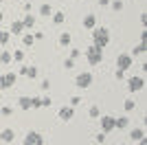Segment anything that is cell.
<instances>
[{
	"label": "cell",
	"mask_w": 147,
	"mask_h": 145,
	"mask_svg": "<svg viewBox=\"0 0 147 145\" xmlns=\"http://www.w3.org/2000/svg\"><path fill=\"white\" fill-rule=\"evenodd\" d=\"M110 2H112V0H99V5H101V7H108Z\"/></svg>",
	"instance_id": "cell-37"
},
{
	"label": "cell",
	"mask_w": 147,
	"mask_h": 145,
	"mask_svg": "<svg viewBox=\"0 0 147 145\" xmlns=\"http://www.w3.org/2000/svg\"><path fill=\"white\" fill-rule=\"evenodd\" d=\"M11 112H13V108H9V106H5V108L0 110V115H2V117H9Z\"/></svg>",
	"instance_id": "cell-33"
},
{
	"label": "cell",
	"mask_w": 147,
	"mask_h": 145,
	"mask_svg": "<svg viewBox=\"0 0 147 145\" xmlns=\"http://www.w3.org/2000/svg\"><path fill=\"white\" fill-rule=\"evenodd\" d=\"M0 62H2V64H11V62H13V53L2 51V53H0Z\"/></svg>",
	"instance_id": "cell-21"
},
{
	"label": "cell",
	"mask_w": 147,
	"mask_h": 145,
	"mask_svg": "<svg viewBox=\"0 0 147 145\" xmlns=\"http://www.w3.org/2000/svg\"><path fill=\"white\" fill-rule=\"evenodd\" d=\"M134 108H136V101H134V99H127V101L123 103V110H125V112H132Z\"/></svg>",
	"instance_id": "cell-24"
},
{
	"label": "cell",
	"mask_w": 147,
	"mask_h": 145,
	"mask_svg": "<svg viewBox=\"0 0 147 145\" xmlns=\"http://www.w3.org/2000/svg\"><path fill=\"white\" fill-rule=\"evenodd\" d=\"M70 42H73L70 33H61L59 35V46H70Z\"/></svg>",
	"instance_id": "cell-20"
},
{
	"label": "cell",
	"mask_w": 147,
	"mask_h": 145,
	"mask_svg": "<svg viewBox=\"0 0 147 145\" xmlns=\"http://www.w3.org/2000/svg\"><path fill=\"white\" fill-rule=\"evenodd\" d=\"M20 75H24V77H29V79H35L37 77V68L35 66H22L20 68Z\"/></svg>",
	"instance_id": "cell-12"
},
{
	"label": "cell",
	"mask_w": 147,
	"mask_h": 145,
	"mask_svg": "<svg viewBox=\"0 0 147 145\" xmlns=\"http://www.w3.org/2000/svg\"><path fill=\"white\" fill-rule=\"evenodd\" d=\"M53 106V99L51 97H42V108H51Z\"/></svg>",
	"instance_id": "cell-30"
},
{
	"label": "cell",
	"mask_w": 147,
	"mask_h": 145,
	"mask_svg": "<svg viewBox=\"0 0 147 145\" xmlns=\"http://www.w3.org/2000/svg\"><path fill=\"white\" fill-rule=\"evenodd\" d=\"M40 16H42V18H51V16H53V7H51L49 2L40 5Z\"/></svg>",
	"instance_id": "cell-17"
},
{
	"label": "cell",
	"mask_w": 147,
	"mask_h": 145,
	"mask_svg": "<svg viewBox=\"0 0 147 145\" xmlns=\"http://www.w3.org/2000/svg\"><path fill=\"white\" fill-rule=\"evenodd\" d=\"M129 139L136 141V143H138V141H143V139H145V130H143V127H134V130L129 132Z\"/></svg>",
	"instance_id": "cell-13"
},
{
	"label": "cell",
	"mask_w": 147,
	"mask_h": 145,
	"mask_svg": "<svg viewBox=\"0 0 147 145\" xmlns=\"http://www.w3.org/2000/svg\"><path fill=\"white\" fill-rule=\"evenodd\" d=\"M13 62H24V51H22V48L13 51Z\"/></svg>",
	"instance_id": "cell-26"
},
{
	"label": "cell",
	"mask_w": 147,
	"mask_h": 145,
	"mask_svg": "<svg viewBox=\"0 0 147 145\" xmlns=\"http://www.w3.org/2000/svg\"><path fill=\"white\" fill-rule=\"evenodd\" d=\"M132 68V55L129 53H119V57H117V70H129Z\"/></svg>",
	"instance_id": "cell-6"
},
{
	"label": "cell",
	"mask_w": 147,
	"mask_h": 145,
	"mask_svg": "<svg viewBox=\"0 0 147 145\" xmlns=\"http://www.w3.org/2000/svg\"><path fill=\"white\" fill-rule=\"evenodd\" d=\"M40 88H42V90L46 92V90H49V88H51V81H49V79H44L42 84H40Z\"/></svg>",
	"instance_id": "cell-34"
},
{
	"label": "cell",
	"mask_w": 147,
	"mask_h": 145,
	"mask_svg": "<svg viewBox=\"0 0 147 145\" xmlns=\"http://www.w3.org/2000/svg\"><path fill=\"white\" fill-rule=\"evenodd\" d=\"M9 33H11V35H22V33H24V24H22V20H13Z\"/></svg>",
	"instance_id": "cell-10"
},
{
	"label": "cell",
	"mask_w": 147,
	"mask_h": 145,
	"mask_svg": "<svg viewBox=\"0 0 147 145\" xmlns=\"http://www.w3.org/2000/svg\"><path fill=\"white\" fill-rule=\"evenodd\" d=\"M0 5H2V0H0Z\"/></svg>",
	"instance_id": "cell-40"
},
{
	"label": "cell",
	"mask_w": 147,
	"mask_h": 145,
	"mask_svg": "<svg viewBox=\"0 0 147 145\" xmlns=\"http://www.w3.org/2000/svg\"><path fill=\"white\" fill-rule=\"evenodd\" d=\"M22 44H24V46H33V44H35V35H24L22 37Z\"/></svg>",
	"instance_id": "cell-27"
},
{
	"label": "cell",
	"mask_w": 147,
	"mask_h": 145,
	"mask_svg": "<svg viewBox=\"0 0 147 145\" xmlns=\"http://www.w3.org/2000/svg\"><path fill=\"white\" fill-rule=\"evenodd\" d=\"M112 130H114V117H112V115H103V117H101V132L110 134Z\"/></svg>",
	"instance_id": "cell-8"
},
{
	"label": "cell",
	"mask_w": 147,
	"mask_h": 145,
	"mask_svg": "<svg viewBox=\"0 0 147 145\" xmlns=\"http://www.w3.org/2000/svg\"><path fill=\"white\" fill-rule=\"evenodd\" d=\"M18 81V72H5V75H0V90H9V88H13V84Z\"/></svg>",
	"instance_id": "cell-4"
},
{
	"label": "cell",
	"mask_w": 147,
	"mask_h": 145,
	"mask_svg": "<svg viewBox=\"0 0 147 145\" xmlns=\"http://www.w3.org/2000/svg\"><path fill=\"white\" fill-rule=\"evenodd\" d=\"M145 88V77H141V75H134V77L127 79V90L129 92H138Z\"/></svg>",
	"instance_id": "cell-5"
},
{
	"label": "cell",
	"mask_w": 147,
	"mask_h": 145,
	"mask_svg": "<svg viewBox=\"0 0 147 145\" xmlns=\"http://www.w3.org/2000/svg\"><path fill=\"white\" fill-rule=\"evenodd\" d=\"M13 139H16V132H13L11 127L0 130V141H5V143H13Z\"/></svg>",
	"instance_id": "cell-11"
},
{
	"label": "cell",
	"mask_w": 147,
	"mask_h": 145,
	"mask_svg": "<svg viewBox=\"0 0 147 145\" xmlns=\"http://www.w3.org/2000/svg\"><path fill=\"white\" fill-rule=\"evenodd\" d=\"M136 145H147V139H143V141H138Z\"/></svg>",
	"instance_id": "cell-38"
},
{
	"label": "cell",
	"mask_w": 147,
	"mask_h": 145,
	"mask_svg": "<svg viewBox=\"0 0 147 145\" xmlns=\"http://www.w3.org/2000/svg\"><path fill=\"white\" fill-rule=\"evenodd\" d=\"M22 145H44V136L40 132H35V130H31V132H26Z\"/></svg>",
	"instance_id": "cell-7"
},
{
	"label": "cell",
	"mask_w": 147,
	"mask_h": 145,
	"mask_svg": "<svg viewBox=\"0 0 147 145\" xmlns=\"http://www.w3.org/2000/svg\"><path fill=\"white\" fill-rule=\"evenodd\" d=\"M31 108H42V97H31Z\"/></svg>",
	"instance_id": "cell-28"
},
{
	"label": "cell",
	"mask_w": 147,
	"mask_h": 145,
	"mask_svg": "<svg viewBox=\"0 0 147 145\" xmlns=\"http://www.w3.org/2000/svg\"><path fill=\"white\" fill-rule=\"evenodd\" d=\"M79 101H81L79 97H73V99H70V106H77V103H79Z\"/></svg>",
	"instance_id": "cell-36"
},
{
	"label": "cell",
	"mask_w": 147,
	"mask_h": 145,
	"mask_svg": "<svg viewBox=\"0 0 147 145\" xmlns=\"http://www.w3.org/2000/svg\"><path fill=\"white\" fill-rule=\"evenodd\" d=\"M22 24H24V29H33V26H35V18H33L31 13H26L24 20H22Z\"/></svg>",
	"instance_id": "cell-19"
},
{
	"label": "cell",
	"mask_w": 147,
	"mask_h": 145,
	"mask_svg": "<svg viewBox=\"0 0 147 145\" xmlns=\"http://www.w3.org/2000/svg\"><path fill=\"white\" fill-rule=\"evenodd\" d=\"M73 117H75V108H73V106H64V108L59 110V119L64 121V123H68Z\"/></svg>",
	"instance_id": "cell-9"
},
{
	"label": "cell",
	"mask_w": 147,
	"mask_h": 145,
	"mask_svg": "<svg viewBox=\"0 0 147 145\" xmlns=\"http://www.w3.org/2000/svg\"><path fill=\"white\" fill-rule=\"evenodd\" d=\"M94 26H97V16H86V18H84V29H88V31H92L94 29Z\"/></svg>",
	"instance_id": "cell-15"
},
{
	"label": "cell",
	"mask_w": 147,
	"mask_h": 145,
	"mask_svg": "<svg viewBox=\"0 0 147 145\" xmlns=\"http://www.w3.org/2000/svg\"><path fill=\"white\" fill-rule=\"evenodd\" d=\"M110 7L114 9V11H123V2H121V0H114V2H110Z\"/></svg>",
	"instance_id": "cell-29"
},
{
	"label": "cell",
	"mask_w": 147,
	"mask_h": 145,
	"mask_svg": "<svg viewBox=\"0 0 147 145\" xmlns=\"http://www.w3.org/2000/svg\"><path fill=\"white\" fill-rule=\"evenodd\" d=\"M143 53H145V42H138L132 48V55H143Z\"/></svg>",
	"instance_id": "cell-23"
},
{
	"label": "cell",
	"mask_w": 147,
	"mask_h": 145,
	"mask_svg": "<svg viewBox=\"0 0 147 145\" xmlns=\"http://www.w3.org/2000/svg\"><path fill=\"white\" fill-rule=\"evenodd\" d=\"M9 40H11V33H9V31H0V44L5 46Z\"/></svg>",
	"instance_id": "cell-25"
},
{
	"label": "cell",
	"mask_w": 147,
	"mask_h": 145,
	"mask_svg": "<svg viewBox=\"0 0 147 145\" xmlns=\"http://www.w3.org/2000/svg\"><path fill=\"white\" fill-rule=\"evenodd\" d=\"M75 86H77V88H81V90L90 88V86H92V72H90V70L79 72V75L75 77Z\"/></svg>",
	"instance_id": "cell-3"
},
{
	"label": "cell",
	"mask_w": 147,
	"mask_h": 145,
	"mask_svg": "<svg viewBox=\"0 0 147 145\" xmlns=\"http://www.w3.org/2000/svg\"><path fill=\"white\" fill-rule=\"evenodd\" d=\"M18 106H20V108H22V110H31V97L22 95V97H20V99H18Z\"/></svg>",
	"instance_id": "cell-18"
},
{
	"label": "cell",
	"mask_w": 147,
	"mask_h": 145,
	"mask_svg": "<svg viewBox=\"0 0 147 145\" xmlns=\"http://www.w3.org/2000/svg\"><path fill=\"white\" fill-rule=\"evenodd\" d=\"M88 117H90V119H99V117H101V108H99V106H90Z\"/></svg>",
	"instance_id": "cell-22"
},
{
	"label": "cell",
	"mask_w": 147,
	"mask_h": 145,
	"mask_svg": "<svg viewBox=\"0 0 147 145\" xmlns=\"http://www.w3.org/2000/svg\"><path fill=\"white\" fill-rule=\"evenodd\" d=\"M90 37H92V44H97V46H101V48H105L110 44V31L105 29V26H94Z\"/></svg>",
	"instance_id": "cell-1"
},
{
	"label": "cell",
	"mask_w": 147,
	"mask_h": 145,
	"mask_svg": "<svg viewBox=\"0 0 147 145\" xmlns=\"http://www.w3.org/2000/svg\"><path fill=\"white\" fill-rule=\"evenodd\" d=\"M51 20H53V24H64V22H66V13H64V11H53Z\"/></svg>",
	"instance_id": "cell-16"
},
{
	"label": "cell",
	"mask_w": 147,
	"mask_h": 145,
	"mask_svg": "<svg viewBox=\"0 0 147 145\" xmlns=\"http://www.w3.org/2000/svg\"><path fill=\"white\" fill-rule=\"evenodd\" d=\"M94 141H97V143H103V141H105V134H103V132H99L97 136H94Z\"/></svg>",
	"instance_id": "cell-35"
},
{
	"label": "cell",
	"mask_w": 147,
	"mask_h": 145,
	"mask_svg": "<svg viewBox=\"0 0 147 145\" xmlns=\"http://www.w3.org/2000/svg\"><path fill=\"white\" fill-rule=\"evenodd\" d=\"M129 125V119L127 117H114V130H125V127Z\"/></svg>",
	"instance_id": "cell-14"
},
{
	"label": "cell",
	"mask_w": 147,
	"mask_h": 145,
	"mask_svg": "<svg viewBox=\"0 0 147 145\" xmlns=\"http://www.w3.org/2000/svg\"><path fill=\"white\" fill-rule=\"evenodd\" d=\"M86 60H88V64L90 66H99L101 62H103V48L101 46H97V44H90V46L86 48Z\"/></svg>",
	"instance_id": "cell-2"
},
{
	"label": "cell",
	"mask_w": 147,
	"mask_h": 145,
	"mask_svg": "<svg viewBox=\"0 0 147 145\" xmlns=\"http://www.w3.org/2000/svg\"><path fill=\"white\" fill-rule=\"evenodd\" d=\"M77 57H81V51L79 48H73L70 51V60H77Z\"/></svg>",
	"instance_id": "cell-32"
},
{
	"label": "cell",
	"mask_w": 147,
	"mask_h": 145,
	"mask_svg": "<svg viewBox=\"0 0 147 145\" xmlns=\"http://www.w3.org/2000/svg\"><path fill=\"white\" fill-rule=\"evenodd\" d=\"M119 145H125V143H119Z\"/></svg>",
	"instance_id": "cell-39"
},
{
	"label": "cell",
	"mask_w": 147,
	"mask_h": 145,
	"mask_svg": "<svg viewBox=\"0 0 147 145\" xmlns=\"http://www.w3.org/2000/svg\"><path fill=\"white\" fill-rule=\"evenodd\" d=\"M64 68H68V70H70V68H75V60H70V57H68V60H64Z\"/></svg>",
	"instance_id": "cell-31"
}]
</instances>
